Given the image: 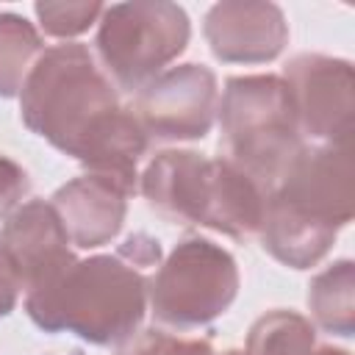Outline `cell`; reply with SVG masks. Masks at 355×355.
<instances>
[{
	"mask_svg": "<svg viewBox=\"0 0 355 355\" xmlns=\"http://www.w3.org/2000/svg\"><path fill=\"white\" fill-rule=\"evenodd\" d=\"M150 275L119 252L78 258L58 277L25 291V311L44 333H72L94 347L128 344L147 313Z\"/></svg>",
	"mask_w": 355,
	"mask_h": 355,
	"instance_id": "obj_1",
	"label": "cell"
},
{
	"mask_svg": "<svg viewBox=\"0 0 355 355\" xmlns=\"http://www.w3.org/2000/svg\"><path fill=\"white\" fill-rule=\"evenodd\" d=\"M116 108V86L80 42L44 47L19 92L22 125L75 161Z\"/></svg>",
	"mask_w": 355,
	"mask_h": 355,
	"instance_id": "obj_2",
	"label": "cell"
},
{
	"mask_svg": "<svg viewBox=\"0 0 355 355\" xmlns=\"http://www.w3.org/2000/svg\"><path fill=\"white\" fill-rule=\"evenodd\" d=\"M222 158L272 194L294 158L305 150L288 86L280 75H233L216 105Z\"/></svg>",
	"mask_w": 355,
	"mask_h": 355,
	"instance_id": "obj_3",
	"label": "cell"
},
{
	"mask_svg": "<svg viewBox=\"0 0 355 355\" xmlns=\"http://www.w3.org/2000/svg\"><path fill=\"white\" fill-rule=\"evenodd\" d=\"M191 19L183 6L169 0H130L105 6L94 58L116 92L136 94L189 47Z\"/></svg>",
	"mask_w": 355,
	"mask_h": 355,
	"instance_id": "obj_4",
	"label": "cell"
},
{
	"mask_svg": "<svg viewBox=\"0 0 355 355\" xmlns=\"http://www.w3.org/2000/svg\"><path fill=\"white\" fill-rule=\"evenodd\" d=\"M239 283L236 258L222 244L186 236L150 275L147 311L161 327L197 330L233 305Z\"/></svg>",
	"mask_w": 355,
	"mask_h": 355,
	"instance_id": "obj_5",
	"label": "cell"
},
{
	"mask_svg": "<svg viewBox=\"0 0 355 355\" xmlns=\"http://www.w3.org/2000/svg\"><path fill=\"white\" fill-rule=\"evenodd\" d=\"M219 83L211 67L186 61L144 83L130 103L150 141H197L216 122Z\"/></svg>",
	"mask_w": 355,
	"mask_h": 355,
	"instance_id": "obj_6",
	"label": "cell"
},
{
	"mask_svg": "<svg viewBox=\"0 0 355 355\" xmlns=\"http://www.w3.org/2000/svg\"><path fill=\"white\" fill-rule=\"evenodd\" d=\"M280 78L288 86L297 128L308 144L349 139L355 111V72L347 58L300 53L286 61Z\"/></svg>",
	"mask_w": 355,
	"mask_h": 355,
	"instance_id": "obj_7",
	"label": "cell"
},
{
	"mask_svg": "<svg viewBox=\"0 0 355 355\" xmlns=\"http://www.w3.org/2000/svg\"><path fill=\"white\" fill-rule=\"evenodd\" d=\"M352 141L305 144L286 169L269 197L327 225L347 227L352 222Z\"/></svg>",
	"mask_w": 355,
	"mask_h": 355,
	"instance_id": "obj_8",
	"label": "cell"
},
{
	"mask_svg": "<svg viewBox=\"0 0 355 355\" xmlns=\"http://www.w3.org/2000/svg\"><path fill=\"white\" fill-rule=\"evenodd\" d=\"M202 36L222 64H269L288 44V22L277 3L222 0L208 8Z\"/></svg>",
	"mask_w": 355,
	"mask_h": 355,
	"instance_id": "obj_9",
	"label": "cell"
},
{
	"mask_svg": "<svg viewBox=\"0 0 355 355\" xmlns=\"http://www.w3.org/2000/svg\"><path fill=\"white\" fill-rule=\"evenodd\" d=\"M0 244L19 275L22 294L58 277L78 261L50 200H28L11 211L0 227Z\"/></svg>",
	"mask_w": 355,
	"mask_h": 355,
	"instance_id": "obj_10",
	"label": "cell"
},
{
	"mask_svg": "<svg viewBox=\"0 0 355 355\" xmlns=\"http://www.w3.org/2000/svg\"><path fill=\"white\" fill-rule=\"evenodd\" d=\"M211 158L197 150H161L144 172H139V191L147 205L175 225H200L208 202Z\"/></svg>",
	"mask_w": 355,
	"mask_h": 355,
	"instance_id": "obj_11",
	"label": "cell"
},
{
	"mask_svg": "<svg viewBox=\"0 0 355 355\" xmlns=\"http://www.w3.org/2000/svg\"><path fill=\"white\" fill-rule=\"evenodd\" d=\"M128 197L130 194L119 183L83 172L58 186L50 205L55 208L72 247L97 250L119 236L128 214Z\"/></svg>",
	"mask_w": 355,
	"mask_h": 355,
	"instance_id": "obj_12",
	"label": "cell"
},
{
	"mask_svg": "<svg viewBox=\"0 0 355 355\" xmlns=\"http://www.w3.org/2000/svg\"><path fill=\"white\" fill-rule=\"evenodd\" d=\"M266 200H269L266 189H261L239 166L216 155L211 158L208 202H205L202 227L239 239V241L252 239L261 230Z\"/></svg>",
	"mask_w": 355,
	"mask_h": 355,
	"instance_id": "obj_13",
	"label": "cell"
},
{
	"mask_svg": "<svg viewBox=\"0 0 355 355\" xmlns=\"http://www.w3.org/2000/svg\"><path fill=\"white\" fill-rule=\"evenodd\" d=\"M258 239H261V247L283 266L311 269L333 250L338 230L269 197Z\"/></svg>",
	"mask_w": 355,
	"mask_h": 355,
	"instance_id": "obj_14",
	"label": "cell"
},
{
	"mask_svg": "<svg viewBox=\"0 0 355 355\" xmlns=\"http://www.w3.org/2000/svg\"><path fill=\"white\" fill-rule=\"evenodd\" d=\"M308 311L313 327L349 338L355 333V263L338 258L308 283Z\"/></svg>",
	"mask_w": 355,
	"mask_h": 355,
	"instance_id": "obj_15",
	"label": "cell"
},
{
	"mask_svg": "<svg viewBox=\"0 0 355 355\" xmlns=\"http://www.w3.org/2000/svg\"><path fill=\"white\" fill-rule=\"evenodd\" d=\"M42 53L44 42L36 25L22 14L0 11V97H19Z\"/></svg>",
	"mask_w": 355,
	"mask_h": 355,
	"instance_id": "obj_16",
	"label": "cell"
},
{
	"mask_svg": "<svg viewBox=\"0 0 355 355\" xmlns=\"http://www.w3.org/2000/svg\"><path fill=\"white\" fill-rule=\"evenodd\" d=\"M316 347V327L308 316L286 308L266 311L247 330V355H308Z\"/></svg>",
	"mask_w": 355,
	"mask_h": 355,
	"instance_id": "obj_17",
	"label": "cell"
},
{
	"mask_svg": "<svg viewBox=\"0 0 355 355\" xmlns=\"http://www.w3.org/2000/svg\"><path fill=\"white\" fill-rule=\"evenodd\" d=\"M103 11H105V6L94 3V0L92 3L89 0H83V3H50V0L33 3V14L39 19V28L47 36L64 39V42L75 39V36L86 33L92 25H97Z\"/></svg>",
	"mask_w": 355,
	"mask_h": 355,
	"instance_id": "obj_18",
	"label": "cell"
},
{
	"mask_svg": "<svg viewBox=\"0 0 355 355\" xmlns=\"http://www.w3.org/2000/svg\"><path fill=\"white\" fill-rule=\"evenodd\" d=\"M116 355H216V349L208 338H186L164 327H150L139 330Z\"/></svg>",
	"mask_w": 355,
	"mask_h": 355,
	"instance_id": "obj_19",
	"label": "cell"
},
{
	"mask_svg": "<svg viewBox=\"0 0 355 355\" xmlns=\"http://www.w3.org/2000/svg\"><path fill=\"white\" fill-rule=\"evenodd\" d=\"M31 189L28 172L8 155L0 153V222L8 219L11 211H17Z\"/></svg>",
	"mask_w": 355,
	"mask_h": 355,
	"instance_id": "obj_20",
	"label": "cell"
},
{
	"mask_svg": "<svg viewBox=\"0 0 355 355\" xmlns=\"http://www.w3.org/2000/svg\"><path fill=\"white\" fill-rule=\"evenodd\" d=\"M19 294H22V283H19V275L6 252V247L0 244V319L8 316L17 302H19Z\"/></svg>",
	"mask_w": 355,
	"mask_h": 355,
	"instance_id": "obj_21",
	"label": "cell"
},
{
	"mask_svg": "<svg viewBox=\"0 0 355 355\" xmlns=\"http://www.w3.org/2000/svg\"><path fill=\"white\" fill-rule=\"evenodd\" d=\"M308 355H349V352H347V349H341V347H333V344H322V347L316 344Z\"/></svg>",
	"mask_w": 355,
	"mask_h": 355,
	"instance_id": "obj_22",
	"label": "cell"
},
{
	"mask_svg": "<svg viewBox=\"0 0 355 355\" xmlns=\"http://www.w3.org/2000/svg\"><path fill=\"white\" fill-rule=\"evenodd\" d=\"M216 355H247V352H244V349H236V347H233V349H225V352H216Z\"/></svg>",
	"mask_w": 355,
	"mask_h": 355,
	"instance_id": "obj_23",
	"label": "cell"
}]
</instances>
